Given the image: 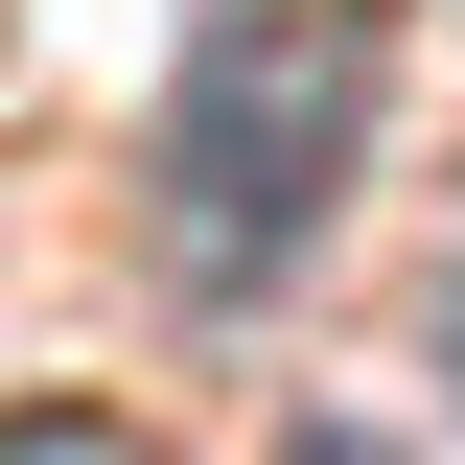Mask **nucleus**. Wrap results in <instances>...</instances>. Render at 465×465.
<instances>
[{
  "mask_svg": "<svg viewBox=\"0 0 465 465\" xmlns=\"http://www.w3.org/2000/svg\"><path fill=\"white\" fill-rule=\"evenodd\" d=\"M349 140H372V47H349L326 0H210L186 24V94H163V232H186V280H280L302 232H326Z\"/></svg>",
  "mask_w": 465,
  "mask_h": 465,
  "instance_id": "nucleus-1",
  "label": "nucleus"
},
{
  "mask_svg": "<svg viewBox=\"0 0 465 465\" xmlns=\"http://www.w3.org/2000/svg\"><path fill=\"white\" fill-rule=\"evenodd\" d=\"M0 465H163V442H140V419H94V396H24V419H0Z\"/></svg>",
  "mask_w": 465,
  "mask_h": 465,
  "instance_id": "nucleus-2",
  "label": "nucleus"
},
{
  "mask_svg": "<svg viewBox=\"0 0 465 465\" xmlns=\"http://www.w3.org/2000/svg\"><path fill=\"white\" fill-rule=\"evenodd\" d=\"M280 465H396V442H372V419H302V442H280Z\"/></svg>",
  "mask_w": 465,
  "mask_h": 465,
  "instance_id": "nucleus-3",
  "label": "nucleus"
}]
</instances>
